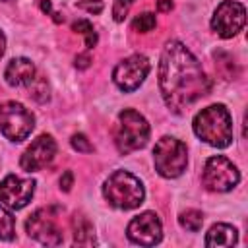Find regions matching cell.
<instances>
[{
    "label": "cell",
    "mask_w": 248,
    "mask_h": 248,
    "mask_svg": "<svg viewBox=\"0 0 248 248\" xmlns=\"http://www.w3.org/2000/svg\"><path fill=\"white\" fill-rule=\"evenodd\" d=\"M178 225L188 232H198L203 225V213L198 209H186L178 215Z\"/></svg>",
    "instance_id": "e0dca14e"
},
{
    "label": "cell",
    "mask_w": 248,
    "mask_h": 248,
    "mask_svg": "<svg viewBox=\"0 0 248 248\" xmlns=\"http://www.w3.org/2000/svg\"><path fill=\"white\" fill-rule=\"evenodd\" d=\"M157 6H159L161 12H170V10H172V2H170V0H159Z\"/></svg>",
    "instance_id": "4316f807"
},
{
    "label": "cell",
    "mask_w": 248,
    "mask_h": 248,
    "mask_svg": "<svg viewBox=\"0 0 248 248\" xmlns=\"http://www.w3.org/2000/svg\"><path fill=\"white\" fill-rule=\"evenodd\" d=\"M16 236V221L6 205L0 203V240H12Z\"/></svg>",
    "instance_id": "d6986e66"
},
{
    "label": "cell",
    "mask_w": 248,
    "mask_h": 248,
    "mask_svg": "<svg viewBox=\"0 0 248 248\" xmlns=\"http://www.w3.org/2000/svg\"><path fill=\"white\" fill-rule=\"evenodd\" d=\"M194 134L211 147L223 149L232 141V118L225 105L215 103L202 108L192 120Z\"/></svg>",
    "instance_id": "7a4b0ae2"
},
{
    "label": "cell",
    "mask_w": 248,
    "mask_h": 248,
    "mask_svg": "<svg viewBox=\"0 0 248 248\" xmlns=\"http://www.w3.org/2000/svg\"><path fill=\"white\" fill-rule=\"evenodd\" d=\"M159 89L165 105L174 112H186L202 97L209 95L211 83L198 58L180 41H169L159 58Z\"/></svg>",
    "instance_id": "6da1fadb"
},
{
    "label": "cell",
    "mask_w": 248,
    "mask_h": 248,
    "mask_svg": "<svg viewBox=\"0 0 248 248\" xmlns=\"http://www.w3.org/2000/svg\"><path fill=\"white\" fill-rule=\"evenodd\" d=\"M35 128V116L29 108L16 101L0 103V132L6 140L17 143L29 138Z\"/></svg>",
    "instance_id": "8992f818"
},
{
    "label": "cell",
    "mask_w": 248,
    "mask_h": 248,
    "mask_svg": "<svg viewBox=\"0 0 248 248\" xmlns=\"http://www.w3.org/2000/svg\"><path fill=\"white\" fill-rule=\"evenodd\" d=\"M4 52H6V37H4L2 29H0V58H2Z\"/></svg>",
    "instance_id": "83f0119b"
},
{
    "label": "cell",
    "mask_w": 248,
    "mask_h": 248,
    "mask_svg": "<svg viewBox=\"0 0 248 248\" xmlns=\"http://www.w3.org/2000/svg\"><path fill=\"white\" fill-rule=\"evenodd\" d=\"M72 229H74V242L79 246H91L97 244L95 240V229L91 221L83 213H76L72 217Z\"/></svg>",
    "instance_id": "2e32d148"
},
{
    "label": "cell",
    "mask_w": 248,
    "mask_h": 248,
    "mask_svg": "<svg viewBox=\"0 0 248 248\" xmlns=\"http://www.w3.org/2000/svg\"><path fill=\"white\" fill-rule=\"evenodd\" d=\"M70 143H72V147H74L76 151H79V153H91V151H93V145H91V141L87 140L85 134H74L72 140H70Z\"/></svg>",
    "instance_id": "7402d4cb"
},
{
    "label": "cell",
    "mask_w": 248,
    "mask_h": 248,
    "mask_svg": "<svg viewBox=\"0 0 248 248\" xmlns=\"http://www.w3.org/2000/svg\"><path fill=\"white\" fill-rule=\"evenodd\" d=\"M153 163L155 170L163 178H178L186 170L188 149L180 140L172 136H163L153 147Z\"/></svg>",
    "instance_id": "5b68a950"
},
{
    "label": "cell",
    "mask_w": 248,
    "mask_h": 248,
    "mask_svg": "<svg viewBox=\"0 0 248 248\" xmlns=\"http://www.w3.org/2000/svg\"><path fill=\"white\" fill-rule=\"evenodd\" d=\"M89 62H91L89 54H79V56H76V68H87Z\"/></svg>",
    "instance_id": "484cf974"
},
{
    "label": "cell",
    "mask_w": 248,
    "mask_h": 248,
    "mask_svg": "<svg viewBox=\"0 0 248 248\" xmlns=\"http://www.w3.org/2000/svg\"><path fill=\"white\" fill-rule=\"evenodd\" d=\"M103 196L110 207L128 211L136 209L145 200V188L138 176L128 170H114L103 184Z\"/></svg>",
    "instance_id": "3957f363"
},
{
    "label": "cell",
    "mask_w": 248,
    "mask_h": 248,
    "mask_svg": "<svg viewBox=\"0 0 248 248\" xmlns=\"http://www.w3.org/2000/svg\"><path fill=\"white\" fill-rule=\"evenodd\" d=\"M202 182L209 192H229L240 182V170L225 155H213L205 161Z\"/></svg>",
    "instance_id": "ba28073f"
},
{
    "label": "cell",
    "mask_w": 248,
    "mask_h": 248,
    "mask_svg": "<svg viewBox=\"0 0 248 248\" xmlns=\"http://www.w3.org/2000/svg\"><path fill=\"white\" fill-rule=\"evenodd\" d=\"M151 70V64L147 60V56L143 54H132L124 60H120L114 70H112V81L114 85L124 91V93H132L136 91L147 78Z\"/></svg>",
    "instance_id": "9c48e42d"
},
{
    "label": "cell",
    "mask_w": 248,
    "mask_h": 248,
    "mask_svg": "<svg viewBox=\"0 0 248 248\" xmlns=\"http://www.w3.org/2000/svg\"><path fill=\"white\" fill-rule=\"evenodd\" d=\"M72 31H76V33H79V35L85 37V46H87V50H91V48L97 45V31H95V27L91 25V21H87V19H78V21L72 23Z\"/></svg>",
    "instance_id": "ac0fdd59"
},
{
    "label": "cell",
    "mask_w": 248,
    "mask_h": 248,
    "mask_svg": "<svg viewBox=\"0 0 248 248\" xmlns=\"http://www.w3.org/2000/svg\"><path fill=\"white\" fill-rule=\"evenodd\" d=\"M25 231L31 238L45 246H58L64 240L58 225V207H41L33 211L25 221Z\"/></svg>",
    "instance_id": "52a82bcc"
},
{
    "label": "cell",
    "mask_w": 248,
    "mask_h": 248,
    "mask_svg": "<svg viewBox=\"0 0 248 248\" xmlns=\"http://www.w3.org/2000/svg\"><path fill=\"white\" fill-rule=\"evenodd\" d=\"M149 124L143 114H140L134 108H124L118 114L116 126H114V145L118 153L128 155L132 151H138L145 147L149 140Z\"/></svg>",
    "instance_id": "277c9868"
},
{
    "label": "cell",
    "mask_w": 248,
    "mask_h": 248,
    "mask_svg": "<svg viewBox=\"0 0 248 248\" xmlns=\"http://www.w3.org/2000/svg\"><path fill=\"white\" fill-rule=\"evenodd\" d=\"M205 246L207 248H219V246H234L238 242V231L229 223H217L213 225L205 234Z\"/></svg>",
    "instance_id": "9a60e30c"
},
{
    "label": "cell",
    "mask_w": 248,
    "mask_h": 248,
    "mask_svg": "<svg viewBox=\"0 0 248 248\" xmlns=\"http://www.w3.org/2000/svg\"><path fill=\"white\" fill-rule=\"evenodd\" d=\"M155 25H157V19H155V14H151V12H143V14L136 16L132 21V29L138 33H149L155 29Z\"/></svg>",
    "instance_id": "44dd1931"
},
{
    "label": "cell",
    "mask_w": 248,
    "mask_h": 248,
    "mask_svg": "<svg viewBox=\"0 0 248 248\" xmlns=\"http://www.w3.org/2000/svg\"><path fill=\"white\" fill-rule=\"evenodd\" d=\"M126 236L134 244L155 246L163 238V223H161V219L155 211H143L128 223Z\"/></svg>",
    "instance_id": "8fae6325"
},
{
    "label": "cell",
    "mask_w": 248,
    "mask_h": 248,
    "mask_svg": "<svg viewBox=\"0 0 248 248\" xmlns=\"http://www.w3.org/2000/svg\"><path fill=\"white\" fill-rule=\"evenodd\" d=\"M244 21H246V8L236 0H223L213 12L211 29L221 39H231L244 27Z\"/></svg>",
    "instance_id": "30bf717a"
},
{
    "label": "cell",
    "mask_w": 248,
    "mask_h": 248,
    "mask_svg": "<svg viewBox=\"0 0 248 248\" xmlns=\"http://www.w3.org/2000/svg\"><path fill=\"white\" fill-rule=\"evenodd\" d=\"M78 8H81V10H85V12H89V14H101L103 12V0H79L78 4H76Z\"/></svg>",
    "instance_id": "cb8c5ba5"
},
{
    "label": "cell",
    "mask_w": 248,
    "mask_h": 248,
    "mask_svg": "<svg viewBox=\"0 0 248 248\" xmlns=\"http://www.w3.org/2000/svg\"><path fill=\"white\" fill-rule=\"evenodd\" d=\"M132 2L134 0H114V6H112L114 21H124V17L128 16V10H130Z\"/></svg>",
    "instance_id": "603a6c76"
},
{
    "label": "cell",
    "mask_w": 248,
    "mask_h": 248,
    "mask_svg": "<svg viewBox=\"0 0 248 248\" xmlns=\"http://www.w3.org/2000/svg\"><path fill=\"white\" fill-rule=\"evenodd\" d=\"M41 10H43V12H50V2H48V0H43Z\"/></svg>",
    "instance_id": "f1b7e54d"
},
{
    "label": "cell",
    "mask_w": 248,
    "mask_h": 248,
    "mask_svg": "<svg viewBox=\"0 0 248 248\" xmlns=\"http://www.w3.org/2000/svg\"><path fill=\"white\" fill-rule=\"evenodd\" d=\"M27 89L31 91L29 95H31L35 101H39V103L48 101V83H46V79H45L43 76H35V79L27 85Z\"/></svg>",
    "instance_id": "ffe728a7"
},
{
    "label": "cell",
    "mask_w": 248,
    "mask_h": 248,
    "mask_svg": "<svg viewBox=\"0 0 248 248\" xmlns=\"http://www.w3.org/2000/svg\"><path fill=\"white\" fill-rule=\"evenodd\" d=\"M56 141L50 134H41L39 138H35L31 141V145L23 151L21 159H19V165L25 172H35V170H41L45 169L46 165L52 163L54 155H56Z\"/></svg>",
    "instance_id": "4fadbf2b"
},
{
    "label": "cell",
    "mask_w": 248,
    "mask_h": 248,
    "mask_svg": "<svg viewBox=\"0 0 248 248\" xmlns=\"http://www.w3.org/2000/svg\"><path fill=\"white\" fill-rule=\"evenodd\" d=\"M37 182L33 178H21L16 174H8L0 180V203L8 209H21L25 207L33 194Z\"/></svg>",
    "instance_id": "7c38bea8"
},
{
    "label": "cell",
    "mask_w": 248,
    "mask_h": 248,
    "mask_svg": "<svg viewBox=\"0 0 248 248\" xmlns=\"http://www.w3.org/2000/svg\"><path fill=\"white\" fill-rule=\"evenodd\" d=\"M37 76V68L35 64L25 58V56H17V58H12L4 70V78H6V83L12 85V87H27Z\"/></svg>",
    "instance_id": "5bb4252c"
},
{
    "label": "cell",
    "mask_w": 248,
    "mask_h": 248,
    "mask_svg": "<svg viewBox=\"0 0 248 248\" xmlns=\"http://www.w3.org/2000/svg\"><path fill=\"white\" fill-rule=\"evenodd\" d=\"M72 184H74V174H72V170H66V172L60 176V190L70 192Z\"/></svg>",
    "instance_id": "d4e9b609"
}]
</instances>
